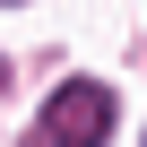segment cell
<instances>
[{
  "label": "cell",
  "instance_id": "1",
  "mask_svg": "<svg viewBox=\"0 0 147 147\" xmlns=\"http://www.w3.org/2000/svg\"><path fill=\"white\" fill-rule=\"evenodd\" d=\"M113 87H95V78H69V87H52V104H43V138H61V147H95L104 130H113Z\"/></svg>",
  "mask_w": 147,
  "mask_h": 147
},
{
  "label": "cell",
  "instance_id": "2",
  "mask_svg": "<svg viewBox=\"0 0 147 147\" xmlns=\"http://www.w3.org/2000/svg\"><path fill=\"white\" fill-rule=\"evenodd\" d=\"M0 87H9V69H0Z\"/></svg>",
  "mask_w": 147,
  "mask_h": 147
}]
</instances>
